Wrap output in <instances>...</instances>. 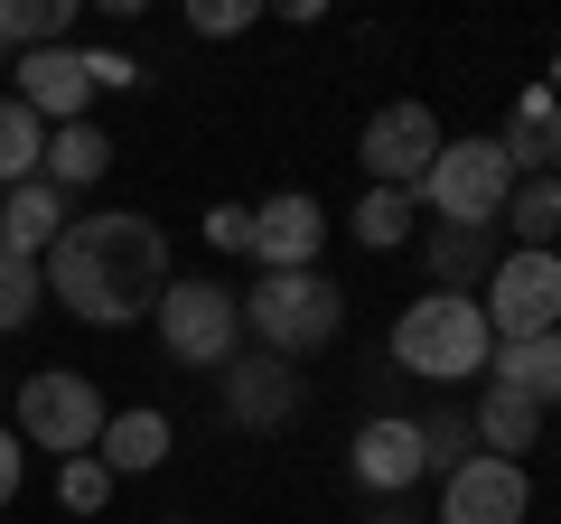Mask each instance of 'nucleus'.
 <instances>
[{
  "label": "nucleus",
  "mask_w": 561,
  "mask_h": 524,
  "mask_svg": "<svg viewBox=\"0 0 561 524\" xmlns=\"http://www.w3.org/2000/svg\"><path fill=\"white\" fill-rule=\"evenodd\" d=\"M496 235H515V253H552V243H561V179H552V169H542V179H515Z\"/></svg>",
  "instance_id": "6ab92c4d"
},
{
  "label": "nucleus",
  "mask_w": 561,
  "mask_h": 524,
  "mask_svg": "<svg viewBox=\"0 0 561 524\" xmlns=\"http://www.w3.org/2000/svg\"><path fill=\"white\" fill-rule=\"evenodd\" d=\"M421 262H431L440 291H486V272L505 262V243H496V225H431V235H421Z\"/></svg>",
  "instance_id": "4468645a"
},
{
  "label": "nucleus",
  "mask_w": 561,
  "mask_h": 524,
  "mask_svg": "<svg viewBox=\"0 0 561 524\" xmlns=\"http://www.w3.org/2000/svg\"><path fill=\"white\" fill-rule=\"evenodd\" d=\"M57 497L76 505V515H103V505H113V468L84 449V459H66V468H57Z\"/></svg>",
  "instance_id": "bb28decb"
},
{
  "label": "nucleus",
  "mask_w": 561,
  "mask_h": 524,
  "mask_svg": "<svg viewBox=\"0 0 561 524\" xmlns=\"http://www.w3.org/2000/svg\"><path fill=\"white\" fill-rule=\"evenodd\" d=\"M0 57H10V10H0Z\"/></svg>",
  "instance_id": "72a5a7b5"
},
{
  "label": "nucleus",
  "mask_w": 561,
  "mask_h": 524,
  "mask_svg": "<svg viewBox=\"0 0 561 524\" xmlns=\"http://www.w3.org/2000/svg\"><path fill=\"white\" fill-rule=\"evenodd\" d=\"M468 431H478L486 459H515V449L542 441V412L524 403V394H505V384H478V412H468Z\"/></svg>",
  "instance_id": "a211bd4d"
},
{
  "label": "nucleus",
  "mask_w": 561,
  "mask_h": 524,
  "mask_svg": "<svg viewBox=\"0 0 561 524\" xmlns=\"http://www.w3.org/2000/svg\"><path fill=\"white\" fill-rule=\"evenodd\" d=\"M206 243L216 253H253V206H206Z\"/></svg>",
  "instance_id": "c85d7f7f"
},
{
  "label": "nucleus",
  "mask_w": 561,
  "mask_h": 524,
  "mask_svg": "<svg viewBox=\"0 0 561 524\" xmlns=\"http://www.w3.org/2000/svg\"><path fill=\"white\" fill-rule=\"evenodd\" d=\"M66 235V197L47 179H28V187H0V243L10 253H38L47 262V243Z\"/></svg>",
  "instance_id": "dca6fc26"
},
{
  "label": "nucleus",
  "mask_w": 561,
  "mask_h": 524,
  "mask_svg": "<svg viewBox=\"0 0 561 524\" xmlns=\"http://www.w3.org/2000/svg\"><path fill=\"white\" fill-rule=\"evenodd\" d=\"M84 76H94V94H122V84H140V66L122 47H84Z\"/></svg>",
  "instance_id": "c756f323"
},
{
  "label": "nucleus",
  "mask_w": 561,
  "mask_h": 524,
  "mask_svg": "<svg viewBox=\"0 0 561 524\" xmlns=\"http://www.w3.org/2000/svg\"><path fill=\"white\" fill-rule=\"evenodd\" d=\"M505 197H515V160L496 150V132H468V141H440L431 179H421V206L440 225H496Z\"/></svg>",
  "instance_id": "20e7f679"
},
{
  "label": "nucleus",
  "mask_w": 561,
  "mask_h": 524,
  "mask_svg": "<svg viewBox=\"0 0 561 524\" xmlns=\"http://www.w3.org/2000/svg\"><path fill=\"white\" fill-rule=\"evenodd\" d=\"M486 384H505V394H524L534 412H552L561 403V328H552V338H496Z\"/></svg>",
  "instance_id": "2eb2a0df"
},
{
  "label": "nucleus",
  "mask_w": 561,
  "mask_h": 524,
  "mask_svg": "<svg viewBox=\"0 0 561 524\" xmlns=\"http://www.w3.org/2000/svg\"><path fill=\"white\" fill-rule=\"evenodd\" d=\"M225 412H234L243 431H290L300 422V375H290V356H234L225 365Z\"/></svg>",
  "instance_id": "9d476101"
},
{
  "label": "nucleus",
  "mask_w": 561,
  "mask_h": 524,
  "mask_svg": "<svg viewBox=\"0 0 561 524\" xmlns=\"http://www.w3.org/2000/svg\"><path fill=\"white\" fill-rule=\"evenodd\" d=\"M20 103L38 122H84V103H94L84 47H28V57H20Z\"/></svg>",
  "instance_id": "ddd939ff"
},
{
  "label": "nucleus",
  "mask_w": 561,
  "mask_h": 524,
  "mask_svg": "<svg viewBox=\"0 0 561 524\" xmlns=\"http://www.w3.org/2000/svg\"><path fill=\"white\" fill-rule=\"evenodd\" d=\"M346 468H356V487H375V497H402V487L431 478V459H421V422H402V412H375V422L356 431V449H346Z\"/></svg>",
  "instance_id": "f8f14e48"
},
{
  "label": "nucleus",
  "mask_w": 561,
  "mask_h": 524,
  "mask_svg": "<svg viewBox=\"0 0 561 524\" xmlns=\"http://www.w3.org/2000/svg\"><path fill=\"white\" fill-rule=\"evenodd\" d=\"M319 235H328V216H319V197H300V187H280V197L253 206L262 272H319Z\"/></svg>",
  "instance_id": "9b49d317"
},
{
  "label": "nucleus",
  "mask_w": 561,
  "mask_h": 524,
  "mask_svg": "<svg viewBox=\"0 0 561 524\" xmlns=\"http://www.w3.org/2000/svg\"><path fill=\"white\" fill-rule=\"evenodd\" d=\"M20 468H28V449H20V431H10V422H0V505H10V497H20Z\"/></svg>",
  "instance_id": "7c9ffc66"
},
{
  "label": "nucleus",
  "mask_w": 561,
  "mask_h": 524,
  "mask_svg": "<svg viewBox=\"0 0 561 524\" xmlns=\"http://www.w3.org/2000/svg\"><path fill=\"white\" fill-rule=\"evenodd\" d=\"M552 122H561V103H552V94H542V84H534V94L515 103V122H505V132H496V150H505V160H515V179H524V169H534V179H542V160H552Z\"/></svg>",
  "instance_id": "4be33fe9"
},
{
  "label": "nucleus",
  "mask_w": 561,
  "mask_h": 524,
  "mask_svg": "<svg viewBox=\"0 0 561 524\" xmlns=\"http://www.w3.org/2000/svg\"><path fill=\"white\" fill-rule=\"evenodd\" d=\"M150 319H160V346L179 365H197V375H225L243 356V300L225 282H169Z\"/></svg>",
  "instance_id": "39448f33"
},
{
  "label": "nucleus",
  "mask_w": 561,
  "mask_h": 524,
  "mask_svg": "<svg viewBox=\"0 0 561 524\" xmlns=\"http://www.w3.org/2000/svg\"><path fill=\"white\" fill-rule=\"evenodd\" d=\"M253 20H262V0H197V10H187L197 38H234V29H253Z\"/></svg>",
  "instance_id": "cd10ccee"
},
{
  "label": "nucleus",
  "mask_w": 561,
  "mask_h": 524,
  "mask_svg": "<svg viewBox=\"0 0 561 524\" xmlns=\"http://www.w3.org/2000/svg\"><path fill=\"white\" fill-rule=\"evenodd\" d=\"M47 309V272H38V253H10V243H0V338H10V328H28Z\"/></svg>",
  "instance_id": "5701e85b"
},
{
  "label": "nucleus",
  "mask_w": 561,
  "mask_h": 524,
  "mask_svg": "<svg viewBox=\"0 0 561 524\" xmlns=\"http://www.w3.org/2000/svg\"><path fill=\"white\" fill-rule=\"evenodd\" d=\"M103 394L94 375H76V365H38V375L20 384V441L28 449H57V459H84V449L103 441Z\"/></svg>",
  "instance_id": "423d86ee"
},
{
  "label": "nucleus",
  "mask_w": 561,
  "mask_h": 524,
  "mask_svg": "<svg viewBox=\"0 0 561 524\" xmlns=\"http://www.w3.org/2000/svg\"><path fill=\"white\" fill-rule=\"evenodd\" d=\"M534 487H524V459H468L440 478V524H524Z\"/></svg>",
  "instance_id": "1a4fd4ad"
},
{
  "label": "nucleus",
  "mask_w": 561,
  "mask_h": 524,
  "mask_svg": "<svg viewBox=\"0 0 561 524\" xmlns=\"http://www.w3.org/2000/svg\"><path fill=\"white\" fill-rule=\"evenodd\" d=\"M542 169H552V179H561V122H552V160H542Z\"/></svg>",
  "instance_id": "473e14b6"
},
{
  "label": "nucleus",
  "mask_w": 561,
  "mask_h": 524,
  "mask_svg": "<svg viewBox=\"0 0 561 524\" xmlns=\"http://www.w3.org/2000/svg\"><path fill=\"white\" fill-rule=\"evenodd\" d=\"M103 169H113V141H103L94 122H57V132H47V169H38V179L57 187V197H76V187H94Z\"/></svg>",
  "instance_id": "aec40b11"
},
{
  "label": "nucleus",
  "mask_w": 561,
  "mask_h": 524,
  "mask_svg": "<svg viewBox=\"0 0 561 524\" xmlns=\"http://www.w3.org/2000/svg\"><path fill=\"white\" fill-rule=\"evenodd\" d=\"M243 328L262 338V356H319L346 328V291L328 272H262L243 291Z\"/></svg>",
  "instance_id": "7ed1b4c3"
},
{
  "label": "nucleus",
  "mask_w": 561,
  "mask_h": 524,
  "mask_svg": "<svg viewBox=\"0 0 561 524\" xmlns=\"http://www.w3.org/2000/svg\"><path fill=\"white\" fill-rule=\"evenodd\" d=\"M486 356H496V328H486V309L468 291H421L393 319V365L421 384H468V375H486Z\"/></svg>",
  "instance_id": "f03ea898"
},
{
  "label": "nucleus",
  "mask_w": 561,
  "mask_h": 524,
  "mask_svg": "<svg viewBox=\"0 0 561 524\" xmlns=\"http://www.w3.org/2000/svg\"><path fill=\"white\" fill-rule=\"evenodd\" d=\"M542 94H552V103H561V47H552V76H542Z\"/></svg>",
  "instance_id": "2f4dec72"
},
{
  "label": "nucleus",
  "mask_w": 561,
  "mask_h": 524,
  "mask_svg": "<svg viewBox=\"0 0 561 524\" xmlns=\"http://www.w3.org/2000/svg\"><path fill=\"white\" fill-rule=\"evenodd\" d=\"M440 122H431V103H383L375 122H365V187H402V197H421V179H431V160H440Z\"/></svg>",
  "instance_id": "6e6552de"
},
{
  "label": "nucleus",
  "mask_w": 561,
  "mask_h": 524,
  "mask_svg": "<svg viewBox=\"0 0 561 524\" xmlns=\"http://www.w3.org/2000/svg\"><path fill=\"white\" fill-rule=\"evenodd\" d=\"M478 309H486L496 338H552L561 328V253H515L505 243V262L486 272Z\"/></svg>",
  "instance_id": "0eeeda50"
},
{
  "label": "nucleus",
  "mask_w": 561,
  "mask_h": 524,
  "mask_svg": "<svg viewBox=\"0 0 561 524\" xmlns=\"http://www.w3.org/2000/svg\"><path fill=\"white\" fill-rule=\"evenodd\" d=\"M0 10H10V57L66 47V29H76V0H0Z\"/></svg>",
  "instance_id": "393cba45"
},
{
  "label": "nucleus",
  "mask_w": 561,
  "mask_h": 524,
  "mask_svg": "<svg viewBox=\"0 0 561 524\" xmlns=\"http://www.w3.org/2000/svg\"><path fill=\"white\" fill-rule=\"evenodd\" d=\"M412 216H421V197H402V187H365V197H356V243L393 253V243H412Z\"/></svg>",
  "instance_id": "b1692460"
},
{
  "label": "nucleus",
  "mask_w": 561,
  "mask_h": 524,
  "mask_svg": "<svg viewBox=\"0 0 561 524\" xmlns=\"http://www.w3.org/2000/svg\"><path fill=\"white\" fill-rule=\"evenodd\" d=\"M421 459L440 468V478L478 459V431H468V412H421Z\"/></svg>",
  "instance_id": "a878e982"
},
{
  "label": "nucleus",
  "mask_w": 561,
  "mask_h": 524,
  "mask_svg": "<svg viewBox=\"0 0 561 524\" xmlns=\"http://www.w3.org/2000/svg\"><path fill=\"white\" fill-rule=\"evenodd\" d=\"M94 459L113 468V478H150V468L169 459V412H113L94 441Z\"/></svg>",
  "instance_id": "f3484780"
},
{
  "label": "nucleus",
  "mask_w": 561,
  "mask_h": 524,
  "mask_svg": "<svg viewBox=\"0 0 561 524\" xmlns=\"http://www.w3.org/2000/svg\"><path fill=\"white\" fill-rule=\"evenodd\" d=\"M47 300H66L76 319L94 328H131L160 309L169 291V243L150 216H131V206H103V216H66V235L47 243Z\"/></svg>",
  "instance_id": "f257e3e1"
},
{
  "label": "nucleus",
  "mask_w": 561,
  "mask_h": 524,
  "mask_svg": "<svg viewBox=\"0 0 561 524\" xmlns=\"http://www.w3.org/2000/svg\"><path fill=\"white\" fill-rule=\"evenodd\" d=\"M47 169V122L20 94H0V187H28Z\"/></svg>",
  "instance_id": "412c9836"
}]
</instances>
